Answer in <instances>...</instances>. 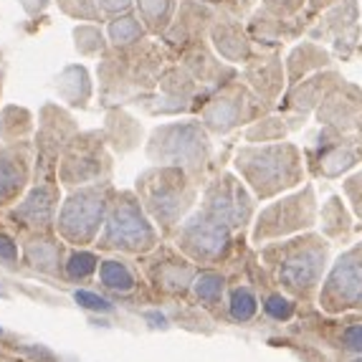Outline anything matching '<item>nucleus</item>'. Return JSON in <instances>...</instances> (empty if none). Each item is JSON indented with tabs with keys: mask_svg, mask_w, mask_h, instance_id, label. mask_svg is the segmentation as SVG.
<instances>
[{
	"mask_svg": "<svg viewBox=\"0 0 362 362\" xmlns=\"http://www.w3.org/2000/svg\"><path fill=\"white\" fill-rule=\"evenodd\" d=\"M266 312L272 314L274 320H289L291 314H294V304L289 299H284V296L274 294L266 299Z\"/></svg>",
	"mask_w": 362,
	"mask_h": 362,
	"instance_id": "obj_33",
	"label": "nucleus"
},
{
	"mask_svg": "<svg viewBox=\"0 0 362 362\" xmlns=\"http://www.w3.org/2000/svg\"><path fill=\"white\" fill-rule=\"evenodd\" d=\"M142 198L152 216L163 226H173L193 203V187L182 168H160L142 177Z\"/></svg>",
	"mask_w": 362,
	"mask_h": 362,
	"instance_id": "obj_5",
	"label": "nucleus"
},
{
	"mask_svg": "<svg viewBox=\"0 0 362 362\" xmlns=\"http://www.w3.org/2000/svg\"><path fill=\"white\" fill-rule=\"evenodd\" d=\"M107 208H109L107 190H102V187L81 190V193H76L74 198H69L64 211H61V218H59L61 233L74 243L91 241V238L97 235L99 226L104 223Z\"/></svg>",
	"mask_w": 362,
	"mask_h": 362,
	"instance_id": "obj_9",
	"label": "nucleus"
},
{
	"mask_svg": "<svg viewBox=\"0 0 362 362\" xmlns=\"http://www.w3.org/2000/svg\"><path fill=\"white\" fill-rule=\"evenodd\" d=\"M0 259L3 261H16V246H13L8 238L0 235Z\"/></svg>",
	"mask_w": 362,
	"mask_h": 362,
	"instance_id": "obj_39",
	"label": "nucleus"
},
{
	"mask_svg": "<svg viewBox=\"0 0 362 362\" xmlns=\"http://www.w3.org/2000/svg\"><path fill=\"white\" fill-rule=\"evenodd\" d=\"M223 276L216 272H203L195 279V294L203 299V302H218L221 294H223Z\"/></svg>",
	"mask_w": 362,
	"mask_h": 362,
	"instance_id": "obj_28",
	"label": "nucleus"
},
{
	"mask_svg": "<svg viewBox=\"0 0 362 362\" xmlns=\"http://www.w3.org/2000/svg\"><path fill=\"white\" fill-rule=\"evenodd\" d=\"M218 18V8H213L206 0H187L175 11V18L165 30V41L173 46H180V51L190 49L195 43L208 41L213 21Z\"/></svg>",
	"mask_w": 362,
	"mask_h": 362,
	"instance_id": "obj_15",
	"label": "nucleus"
},
{
	"mask_svg": "<svg viewBox=\"0 0 362 362\" xmlns=\"http://www.w3.org/2000/svg\"><path fill=\"white\" fill-rule=\"evenodd\" d=\"M254 312H256L254 294H251L248 289H235L233 296H230V314H233L235 320L246 322L254 317Z\"/></svg>",
	"mask_w": 362,
	"mask_h": 362,
	"instance_id": "obj_30",
	"label": "nucleus"
},
{
	"mask_svg": "<svg viewBox=\"0 0 362 362\" xmlns=\"http://www.w3.org/2000/svg\"><path fill=\"white\" fill-rule=\"evenodd\" d=\"M208 152H211V142L203 124L198 122H180V124L157 129L150 145V155L155 160L177 165L182 170H200Z\"/></svg>",
	"mask_w": 362,
	"mask_h": 362,
	"instance_id": "obj_6",
	"label": "nucleus"
},
{
	"mask_svg": "<svg viewBox=\"0 0 362 362\" xmlns=\"http://www.w3.org/2000/svg\"><path fill=\"white\" fill-rule=\"evenodd\" d=\"M241 78L269 107L279 104L289 86L281 51H256L254 59L241 66Z\"/></svg>",
	"mask_w": 362,
	"mask_h": 362,
	"instance_id": "obj_14",
	"label": "nucleus"
},
{
	"mask_svg": "<svg viewBox=\"0 0 362 362\" xmlns=\"http://www.w3.org/2000/svg\"><path fill=\"white\" fill-rule=\"evenodd\" d=\"M208 41L221 59L238 69L256 56V46L248 36L246 21L228 16V13H218V18L211 25V33H208Z\"/></svg>",
	"mask_w": 362,
	"mask_h": 362,
	"instance_id": "obj_16",
	"label": "nucleus"
},
{
	"mask_svg": "<svg viewBox=\"0 0 362 362\" xmlns=\"http://www.w3.org/2000/svg\"><path fill=\"white\" fill-rule=\"evenodd\" d=\"M99 11L109 18H117V16H124V13H132L134 0H97Z\"/></svg>",
	"mask_w": 362,
	"mask_h": 362,
	"instance_id": "obj_34",
	"label": "nucleus"
},
{
	"mask_svg": "<svg viewBox=\"0 0 362 362\" xmlns=\"http://www.w3.org/2000/svg\"><path fill=\"white\" fill-rule=\"evenodd\" d=\"M362 160V137L325 127L312 150V168L317 175L337 177Z\"/></svg>",
	"mask_w": 362,
	"mask_h": 362,
	"instance_id": "obj_11",
	"label": "nucleus"
},
{
	"mask_svg": "<svg viewBox=\"0 0 362 362\" xmlns=\"http://www.w3.org/2000/svg\"><path fill=\"white\" fill-rule=\"evenodd\" d=\"M291 129V124H286V119L281 115H264L261 119H256L251 124V129L246 132L248 142H259V145H272L284 139V134Z\"/></svg>",
	"mask_w": 362,
	"mask_h": 362,
	"instance_id": "obj_24",
	"label": "nucleus"
},
{
	"mask_svg": "<svg viewBox=\"0 0 362 362\" xmlns=\"http://www.w3.org/2000/svg\"><path fill=\"white\" fill-rule=\"evenodd\" d=\"M266 109L272 107L238 76L208 97L206 107H203V124L213 132L226 134L230 129L241 127V124H248V122L264 117Z\"/></svg>",
	"mask_w": 362,
	"mask_h": 362,
	"instance_id": "obj_3",
	"label": "nucleus"
},
{
	"mask_svg": "<svg viewBox=\"0 0 362 362\" xmlns=\"http://www.w3.org/2000/svg\"><path fill=\"white\" fill-rule=\"evenodd\" d=\"M180 66L185 69L200 86H211V89H221L223 84H228V81L241 76V69L221 59V56L213 51L211 41H200V43H195V46H190V49L182 51Z\"/></svg>",
	"mask_w": 362,
	"mask_h": 362,
	"instance_id": "obj_17",
	"label": "nucleus"
},
{
	"mask_svg": "<svg viewBox=\"0 0 362 362\" xmlns=\"http://www.w3.org/2000/svg\"><path fill=\"white\" fill-rule=\"evenodd\" d=\"M74 38H76V49L86 56L104 54L107 51V41H104L102 30L94 28V25H78L74 30Z\"/></svg>",
	"mask_w": 362,
	"mask_h": 362,
	"instance_id": "obj_27",
	"label": "nucleus"
},
{
	"mask_svg": "<svg viewBox=\"0 0 362 362\" xmlns=\"http://www.w3.org/2000/svg\"><path fill=\"white\" fill-rule=\"evenodd\" d=\"M104 246L124 248V251H145L155 243V228L147 221L145 211L129 193H122L109 206L107 228L102 235Z\"/></svg>",
	"mask_w": 362,
	"mask_h": 362,
	"instance_id": "obj_8",
	"label": "nucleus"
},
{
	"mask_svg": "<svg viewBox=\"0 0 362 362\" xmlns=\"http://www.w3.org/2000/svg\"><path fill=\"white\" fill-rule=\"evenodd\" d=\"M342 78H344L342 71H337V69H325L320 74H312V76L296 81L294 86H286L284 97L279 102V109L281 112H294V115H302V117L309 115V112H317L327 94Z\"/></svg>",
	"mask_w": 362,
	"mask_h": 362,
	"instance_id": "obj_18",
	"label": "nucleus"
},
{
	"mask_svg": "<svg viewBox=\"0 0 362 362\" xmlns=\"http://www.w3.org/2000/svg\"><path fill=\"white\" fill-rule=\"evenodd\" d=\"M344 342L350 344V347H355V350H362V325L350 327V329L344 332Z\"/></svg>",
	"mask_w": 362,
	"mask_h": 362,
	"instance_id": "obj_38",
	"label": "nucleus"
},
{
	"mask_svg": "<svg viewBox=\"0 0 362 362\" xmlns=\"http://www.w3.org/2000/svg\"><path fill=\"white\" fill-rule=\"evenodd\" d=\"M355 362H362V357H360V360H355Z\"/></svg>",
	"mask_w": 362,
	"mask_h": 362,
	"instance_id": "obj_41",
	"label": "nucleus"
},
{
	"mask_svg": "<svg viewBox=\"0 0 362 362\" xmlns=\"http://www.w3.org/2000/svg\"><path fill=\"white\" fill-rule=\"evenodd\" d=\"M317 119L339 132H362V86L342 78L320 104Z\"/></svg>",
	"mask_w": 362,
	"mask_h": 362,
	"instance_id": "obj_13",
	"label": "nucleus"
},
{
	"mask_svg": "<svg viewBox=\"0 0 362 362\" xmlns=\"http://www.w3.org/2000/svg\"><path fill=\"white\" fill-rule=\"evenodd\" d=\"M284 66H286V84L294 86L296 81H302V78L312 76V74H320L325 69H334V56L325 43L312 41V38L304 36L284 56Z\"/></svg>",
	"mask_w": 362,
	"mask_h": 362,
	"instance_id": "obj_21",
	"label": "nucleus"
},
{
	"mask_svg": "<svg viewBox=\"0 0 362 362\" xmlns=\"http://www.w3.org/2000/svg\"><path fill=\"white\" fill-rule=\"evenodd\" d=\"M74 299H76L81 307H86V309H99V312H109L112 309V304L107 302V299H102V296H97V294H91V291H76L74 294Z\"/></svg>",
	"mask_w": 362,
	"mask_h": 362,
	"instance_id": "obj_35",
	"label": "nucleus"
},
{
	"mask_svg": "<svg viewBox=\"0 0 362 362\" xmlns=\"http://www.w3.org/2000/svg\"><path fill=\"white\" fill-rule=\"evenodd\" d=\"M235 170L261 200L274 198L304 180L302 152L291 142L243 147L235 157Z\"/></svg>",
	"mask_w": 362,
	"mask_h": 362,
	"instance_id": "obj_1",
	"label": "nucleus"
},
{
	"mask_svg": "<svg viewBox=\"0 0 362 362\" xmlns=\"http://www.w3.org/2000/svg\"><path fill=\"white\" fill-rule=\"evenodd\" d=\"M102 281L109 286V289H117V291H129L134 284L129 269L124 264H119V261H104L102 264Z\"/></svg>",
	"mask_w": 362,
	"mask_h": 362,
	"instance_id": "obj_26",
	"label": "nucleus"
},
{
	"mask_svg": "<svg viewBox=\"0 0 362 362\" xmlns=\"http://www.w3.org/2000/svg\"><path fill=\"white\" fill-rule=\"evenodd\" d=\"M314 218H317L314 190L312 187H302L299 193L274 200L272 206H266L261 211L259 221H256L254 238L256 241H269V238L302 233V230L312 228Z\"/></svg>",
	"mask_w": 362,
	"mask_h": 362,
	"instance_id": "obj_7",
	"label": "nucleus"
},
{
	"mask_svg": "<svg viewBox=\"0 0 362 362\" xmlns=\"http://www.w3.org/2000/svg\"><path fill=\"white\" fill-rule=\"evenodd\" d=\"M203 213L218 221V223L228 226L230 230L243 228L254 216V198L238 177L221 175L208 187Z\"/></svg>",
	"mask_w": 362,
	"mask_h": 362,
	"instance_id": "obj_10",
	"label": "nucleus"
},
{
	"mask_svg": "<svg viewBox=\"0 0 362 362\" xmlns=\"http://www.w3.org/2000/svg\"><path fill=\"white\" fill-rule=\"evenodd\" d=\"M97 269V256L94 254H86V251H78L69 259V274L74 279H84L89 276L91 272Z\"/></svg>",
	"mask_w": 362,
	"mask_h": 362,
	"instance_id": "obj_32",
	"label": "nucleus"
},
{
	"mask_svg": "<svg viewBox=\"0 0 362 362\" xmlns=\"http://www.w3.org/2000/svg\"><path fill=\"white\" fill-rule=\"evenodd\" d=\"M360 3H362V0H360ZM360 54H362V46H360Z\"/></svg>",
	"mask_w": 362,
	"mask_h": 362,
	"instance_id": "obj_40",
	"label": "nucleus"
},
{
	"mask_svg": "<svg viewBox=\"0 0 362 362\" xmlns=\"http://www.w3.org/2000/svg\"><path fill=\"white\" fill-rule=\"evenodd\" d=\"M266 259L272 261L279 281L286 289L309 291L317 284V279L325 269L327 243L322 241V235L304 233L299 238H291V241L269 246L266 248Z\"/></svg>",
	"mask_w": 362,
	"mask_h": 362,
	"instance_id": "obj_2",
	"label": "nucleus"
},
{
	"mask_svg": "<svg viewBox=\"0 0 362 362\" xmlns=\"http://www.w3.org/2000/svg\"><path fill=\"white\" fill-rule=\"evenodd\" d=\"M230 233L233 230L228 226L218 223L206 213H198L193 221H187L182 228V243L190 254L200 256V259H218L230 243Z\"/></svg>",
	"mask_w": 362,
	"mask_h": 362,
	"instance_id": "obj_19",
	"label": "nucleus"
},
{
	"mask_svg": "<svg viewBox=\"0 0 362 362\" xmlns=\"http://www.w3.org/2000/svg\"><path fill=\"white\" fill-rule=\"evenodd\" d=\"M322 228L327 235H347L350 233V213L339 198H329L322 208Z\"/></svg>",
	"mask_w": 362,
	"mask_h": 362,
	"instance_id": "obj_25",
	"label": "nucleus"
},
{
	"mask_svg": "<svg viewBox=\"0 0 362 362\" xmlns=\"http://www.w3.org/2000/svg\"><path fill=\"white\" fill-rule=\"evenodd\" d=\"M30 254H38L36 266H43V269H49L51 264H56V248L51 243H38V248L36 246L30 248Z\"/></svg>",
	"mask_w": 362,
	"mask_h": 362,
	"instance_id": "obj_37",
	"label": "nucleus"
},
{
	"mask_svg": "<svg viewBox=\"0 0 362 362\" xmlns=\"http://www.w3.org/2000/svg\"><path fill=\"white\" fill-rule=\"evenodd\" d=\"M325 296L334 304H362V246L347 251L334 264Z\"/></svg>",
	"mask_w": 362,
	"mask_h": 362,
	"instance_id": "obj_20",
	"label": "nucleus"
},
{
	"mask_svg": "<svg viewBox=\"0 0 362 362\" xmlns=\"http://www.w3.org/2000/svg\"><path fill=\"white\" fill-rule=\"evenodd\" d=\"M307 38L325 43L334 61H352L362 46V3L339 0L327 13H322L307 30Z\"/></svg>",
	"mask_w": 362,
	"mask_h": 362,
	"instance_id": "obj_4",
	"label": "nucleus"
},
{
	"mask_svg": "<svg viewBox=\"0 0 362 362\" xmlns=\"http://www.w3.org/2000/svg\"><path fill=\"white\" fill-rule=\"evenodd\" d=\"M145 38H147V28L139 21V16L124 13V16H117V18L109 21V43L115 49H132V46L142 43Z\"/></svg>",
	"mask_w": 362,
	"mask_h": 362,
	"instance_id": "obj_23",
	"label": "nucleus"
},
{
	"mask_svg": "<svg viewBox=\"0 0 362 362\" xmlns=\"http://www.w3.org/2000/svg\"><path fill=\"white\" fill-rule=\"evenodd\" d=\"M307 3L309 0H261V8L279 16V18H296L304 13Z\"/></svg>",
	"mask_w": 362,
	"mask_h": 362,
	"instance_id": "obj_29",
	"label": "nucleus"
},
{
	"mask_svg": "<svg viewBox=\"0 0 362 362\" xmlns=\"http://www.w3.org/2000/svg\"><path fill=\"white\" fill-rule=\"evenodd\" d=\"M344 193L352 200V208L362 216V175H355L344 182Z\"/></svg>",
	"mask_w": 362,
	"mask_h": 362,
	"instance_id": "obj_36",
	"label": "nucleus"
},
{
	"mask_svg": "<svg viewBox=\"0 0 362 362\" xmlns=\"http://www.w3.org/2000/svg\"><path fill=\"white\" fill-rule=\"evenodd\" d=\"M246 30L251 41H254L256 51H281L289 46L291 41H302L307 36L309 23L296 16V18H279L274 13L256 8L246 18Z\"/></svg>",
	"mask_w": 362,
	"mask_h": 362,
	"instance_id": "obj_12",
	"label": "nucleus"
},
{
	"mask_svg": "<svg viewBox=\"0 0 362 362\" xmlns=\"http://www.w3.org/2000/svg\"><path fill=\"white\" fill-rule=\"evenodd\" d=\"M21 180H23V173L13 165V160L0 157V195H11L21 185Z\"/></svg>",
	"mask_w": 362,
	"mask_h": 362,
	"instance_id": "obj_31",
	"label": "nucleus"
},
{
	"mask_svg": "<svg viewBox=\"0 0 362 362\" xmlns=\"http://www.w3.org/2000/svg\"><path fill=\"white\" fill-rule=\"evenodd\" d=\"M134 8L147 33H155V36H165L177 11L175 0H134Z\"/></svg>",
	"mask_w": 362,
	"mask_h": 362,
	"instance_id": "obj_22",
	"label": "nucleus"
}]
</instances>
